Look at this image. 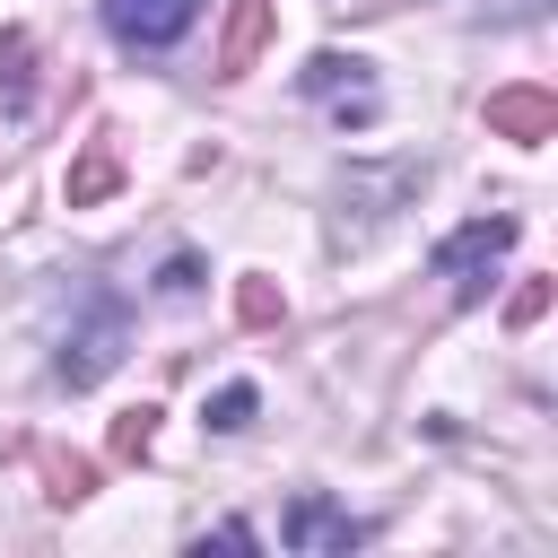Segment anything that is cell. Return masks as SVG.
<instances>
[{"instance_id":"1","label":"cell","mask_w":558,"mask_h":558,"mask_svg":"<svg viewBox=\"0 0 558 558\" xmlns=\"http://www.w3.org/2000/svg\"><path fill=\"white\" fill-rule=\"evenodd\" d=\"M122 340H131V314H122V296H113V288H78V305H70V331H61V349H52V375H61L70 392H96V384L122 366Z\"/></svg>"},{"instance_id":"2","label":"cell","mask_w":558,"mask_h":558,"mask_svg":"<svg viewBox=\"0 0 558 558\" xmlns=\"http://www.w3.org/2000/svg\"><path fill=\"white\" fill-rule=\"evenodd\" d=\"M514 235H523V218H462L445 244H436V279L453 288V305H480L488 296V279H497V262L514 253Z\"/></svg>"},{"instance_id":"3","label":"cell","mask_w":558,"mask_h":558,"mask_svg":"<svg viewBox=\"0 0 558 558\" xmlns=\"http://www.w3.org/2000/svg\"><path fill=\"white\" fill-rule=\"evenodd\" d=\"M279 541H288L296 558H349V549H366V541H375V523H366V514H349V506H331L323 488H296V497H288V514H279Z\"/></svg>"},{"instance_id":"4","label":"cell","mask_w":558,"mask_h":558,"mask_svg":"<svg viewBox=\"0 0 558 558\" xmlns=\"http://www.w3.org/2000/svg\"><path fill=\"white\" fill-rule=\"evenodd\" d=\"M96 9H105V35L122 52H174L201 26V0H96Z\"/></svg>"},{"instance_id":"5","label":"cell","mask_w":558,"mask_h":558,"mask_svg":"<svg viewBox=\"0 0 558 558\" xmlns=\"http://www.w3.org/2000/svg\"><path fill=\"white\" fill-rule=\"evenodd\" d=\"M296 87H305L314 105H340V122H375V70H366L357 52H314V61L296 70Z\"/></svg>"},{"instance_id":"6","label":"cell","mask_w":558,"mask_h":558,"mask_svg":"<svg viewBox=\"0 0 558 558\" xmlns=\"http://www.w3.org/2000/svg\"><path fill=\"white\" fill-rule=\"evenodd\" d=\"M558 105L541 87H514V96H488V131H514V140H549Z\"/></svg>"},{"instance_id":"7","label":"cell","mask_w":558,"mask_h":558,"mask_svg":"<svg viewBox=\"0 0 558 558\" xmlns=\"http://www.w3.org/2000/svg\"><path fill=\"white\" fill-rule=\"evenodd\" d=\"M113 174H122L113 131H96V140H87V157H78V174H70V209H78V201H96V192H113Z\"/></svg>"},{"instance_id":"8","label":"cell","mask_w":558,"mask_h":558,"mask_svg":"<svg viewBox=\"0 0 558 558\" xmlns=\"http://www.w3.org/2000/svg\"><path fill=\"white\" fill-rule=\"evenodd\" d=\"M262 26H270V0H244V9H235V26H227V52H218V61H227V78H235V70L253 61V44H262Z\"/></svg>"},{"instance_id":"9","label":"cell","mask_w":558,"mask_h":558,"mask_svg":"<svg viewBox=\"0 0 558 558\" xmlns=\"http://www.w3.org/2000/svg\"><path fill=\"white\" fill-rule=\"evenodd\" d=\"M253 410H262V392H253V384H218V392H209V427H218V436L253 427Z\"/></svg>"},{"instance_id":"10","label":"cell","mask_w":558,"mask_h":558,"mask_svg":"<svg viewBox=\"0 0 558 558\" xmlns=\"http://www.w3.org/2000/svg\"><path fill=\"white\" fill-rule=\"evenodd\" d=\"M235 314H244V323L262 331V323H279L288 305H279V288H270V279H244V288H235Z\"/></svg>"},{"instance_id":"11","label":"cell","mask_w":558,"mask_h":558,"mask_svg":"<svg viewBox=\"0 0 558 558\" xmlns=\"http://www.w3.org/2000/svg\"><path fill=\"white\" fill-rule=\"evenodd\" d=\"M157 288H166V296H192V288H201V262H192V253H166V279H157Z\"/></svg>"},{"instance_id":"12","label":"cell","mask_w":558,"mask_h":558,"mask_svg":"<svg viewBox=\"0 0 558 558\" xmlns=\"http://www.w3.org/2000/svg\"><path fill=\"white\" fill-rule=\"evenodd\" d=\"M148 436H157V410H131V418L113 427V445H122V453H148Z\"/></svg>"},{"instance_id":"13","label":"cell","mask_w":558,"mask_h":558,"mask_svg":"<svg viewBox=\"0 0 558 558\" xmlns=\"http://www.w3.org/2000/svg\"><path fill=\"white\" fill-rule=\"evenodd\" d=\"M201 541H218V549H262V532H253V523H218V532H201Z\"/></svg>"},{"instance_id":"14","label":"cell","mask_w":558,"mask_h":558,"mask_svg":"<svg viewBox=\"0 0 558 558\" xmlns=\"http://www.w3.org/2000/svg\"><path fill=\"white\" fill-rule=\"evenodd\" d=\"M541 305H549V288H541V279H532V288H523V296H514V305H506V314H514V323H541Z\"/></svg>"}]
</instances>
